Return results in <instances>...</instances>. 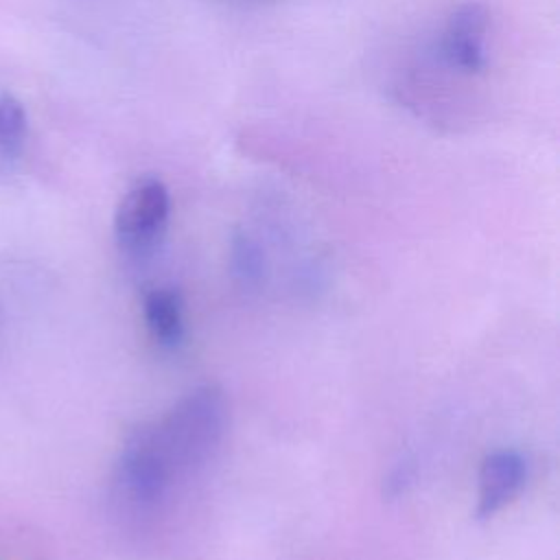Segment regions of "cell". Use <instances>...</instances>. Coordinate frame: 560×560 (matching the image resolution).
<instances>
[{"label":"cell","mask_w":560,"mask_h":560,"mask_svg":"<svg viewBox=\"0 0 560 560\" xmlns=\"http://www.w3.org/2000/svg\"><path fill=\"white\" fill-rule=\"evenodd\" d=\"M228 407L214 385H203L179 398L173 409L149 424L153 442L175 477L201 468L225 433Z\"/></svg>","instance_id":"obj_1"},{"label":"cell","mask_w":560,"mask_h":560,"mask_svg":"<svg viewBox=\"0 0 560 560\" xmlns=\"http://www.w3.org/2000/svg\"><path fill=\"white\" fill-rule=\"evenodd\" d=\"M171 195L162 179L142 177L120 199L114 217V234L131 258L149 256L166 232Z\"/></svg>","instance_id":"obj_2"},{"label":"cell","mask_w":560,"mask_h":560,"mask_svg":"<svg viewBox=\"0 0 560 560\" xmlns=\"http://www.w3.org/2000/svg\"><path fill=\"white\" fill-rule=\"evenodd\" d=\"M116 483L125 501L140 510L162 503L175 483V475L160 455L149 424L136 429L125 440L116 466Z\"/></svg>","instance_id":"obj_3"},{"label":"cell","mask_w":560,"mask_h":560,"mask_svg":"<svg viewBox=\"0 0 560 560\" xmlns=\"http://www.w3.org/2000/svg\"><path fill=\"white\" fill-rule=\"evenodd\" d=\"M490 26V13L481 2L459 4L446 20L440 37L442 59L459 72H481L486 68V35Z\"/></svg>","instance_id":"obj_4"},{"label":"cell","mask_w":560,"mask_h":560,"mask_svg":"<svg viewBox=\"0 0 560 560\" xmlns=\"http://www.w3.org/2000/svg\"><path fill=\"white\" fill-rule=\"evenodd\" d=\"M527 481V462L518 451L501 448L481 462L477 488V516L490 518L501 512L523 490Z\"/></svg>","instance_id":"obj_5"},{"label":"cell","mask_w":560,"mask_h":560,"mask_svg":"<svg viewBox=\"0 0 560 560\" xmlns=\"http://www.w3.org/2000/svg\"><path fill=\"white\" fill-rule=\"evenodd\" d=\"M144 322L155 343L177 348L184 339V304L175 289L155 287L144 295Z\"/></svg>","instance_id":"obj_6"},{"label":"cell","mask_w":560,"mask_h":560,"mask_svg":"<svg viewBox=\"0 0 560 560\" xmlns=\"http://www.w3.org/2000/svg\"><path fill=\"white\" fill-rule=\"evenodd\" d=\"M26 138V112L22 103L11 96H0V158L4 162L13 160Z\"/></svg>","instance_id":"obj_7"},{"label":"cell","mask_w":560,"mask_h":560,"mask_svg":"<svg viewBox=\"0 0 560 560\" xmlns=\"http://www.w3.org/2000/svg\"><path fill=\"white\" fill-rule=\"evenodd\" d=\"M230 258H232V271L243 284H256L262 278L265 258H262V252H260L258 243L252 236L238 234L232 241V256Z\"/></svg>","instance_id":"obj_8"}]
</instances>
